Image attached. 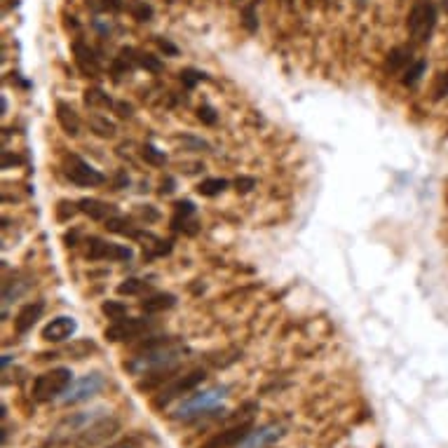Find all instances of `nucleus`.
Listing matches in <instances>:
<instances>
[{"instance_id": "nucleus-1", "label": "nucleus", "mask_w": 448, "mask_h": 448, "mask_svg": "<svg viewBox=\"0 0 448 448\" xmlns=\"http://www.w3.org/2000/svg\"><path fill=\"white\" fill-rule=\"evenodd\" d=\"M71 385H73V371L66 369V366H57V369L40 373V376L33 380L31 395H33L35 402L47 404V402H52V399H59L61 395H66V390H69Z\"/></svg>"}, {"instance_id": "nucleus-2", "label": "nucleus", "mask_w": 448, "mask_h": 448, "mask_svg": "<svg viewBox=\"0 0 448 448\" xmlns=\"http://www.w3.org/2000/svg\"><path fill=\"white\" fill-rule=\"evenodd\" d=\"M437 8H434V3H429V0H420V3H415L413 8H411L408 17H406V28H408V35L413 38V42H427L432 38L434 33V26H437Z\"/></svg>"}, {"instance_id": "nucleus-3", "label": "nucleus", "mask_w": 448, "mask_h": 448, "mask_svg": "<svg viewBox=\"0 0 448 448\" xmlns=\"http://www.w3.org/2000/svg\"><path fill=\"white\" fill-rule=\"evenodd\" d=\"M205 378H207V373L202 371V369H195V371L186 373V376L176 378L174 383L167 385V388H162V392H160V395H157L155 399H153V406H155V408L169 406V404L174 402V399L188 395V392H193L200 383H205Z\"/></svg>"}, {"instance_id": "nucleus-4", "label": "nucleus", "mask_w": 448, "mask_h": 448, "mask_svg": "<svg viewBox=\"0 0 448 448\" xmlns=\"http://www.w3.org/2000/svg\"><path fill=\"white\" fill-rule=\"evenodd\" d=\"M64 171H66V179H69L73 186H80V188H96V186H103V181H106V176H103L99 169H94L89 162H85V160L78 155L66 157Z\"/></svg>"}, {"instance_id": "nucleus-5", "label": "nucleus", "mask_w": 448, "mask_h": 448, "mask_svg": "<svg viewBox=\"0 0 448 448\" xmlns=\"http://www.w3.org/2000/svg\"><path fill=\"white\" fill-rule=\"evenodd\" d=\"M120 429V422L115 418H106L101 415L99 420H94L92 425H87L85 429H80L76 434V446L78 448H92V446H99L106 439L113 437L115 432Z\"/></svg>"}, {"instance_id": "nucleus-6", "label": "nucleus", "mask_w": 448, "mask_h": 448, "mask_svg": "<svg viewBox=\"0 0 448 448\" xmlns=\"http://www.w3.org/2000/svg\"><path fill=\"white\" fill-rule=\"evenodd\" d=\"M150 327H153V322L146 317H125V319H120V322L110 324L103 336H106L110 343H127V341L139 338V336L146 334Z\"/></svg>"}, {"instance_id": "nucleus-7", "label": "nucleus", "mask_w": 448, "mask_h": 448, "mask_svg": "<svg viewBox=\"0 0 448 448\" xmlns=\"http://www.w3.org/2000/svg\"><path fill=\"white\" fill-rule=\"evenodd\" d=\"M132 249L125 244H113L99 237H89L87 239V259L89 261H110V263H120V261H130L132 259Z\"/></svg>"}, {"instance_id": "nucleus-8", "label": "nucleus", "mask_w": 448, "mask_h": 448, "mask_svg": "<svg viewBox=\"0 0 448 448\" xmlns=\"http://www.w3.org/2000/svg\"><path fill=\"white\" fill-rule=\"evenodd\" d=\"M225 395V388H214L209 392H202V395L188 399V402L181 404V408L176 411V418H193V415H205L209 411L216 408V404L223 399Z\"/></svg>"}, {"instance_id": "nucleus-9", "label": "nucleus", "mask_w": 448, "mask_h": 448, "mask_svg": "<svg viewBox=\"0 0 448 448\" xmlns=\"http://www.w3.org/2000/svg\"><path fill=\"white\" fill-rule=\"evenodd\" d=\"M101 390H103V378L99 376V373H89V376L80 378L78 383H73L71 388L66 390V395L61 397V402L64 404H80V402H85V399L99 395Z\"/></svg>"}, {"instance_id": "nucleus-10", "label": "nucleus", "mask_w": 448, "mask_h": 448, "mask_svg": "<svg viewBox=\"0 0 448 448\" xmlns=\"http://www.w3.org/2000/svg\"><path fill=\"white\" fill-rule=\"evenodd\" d=\"M251 432H254V422L244 420L235 427H228V429H223V432L214 434L209 441L202 444V448H235V446L242 444Z\"/></svg>"}, {"instance_id": "nucleus-11", "label": "nucleus", "mask_w": 448, "mask_h": 448, "mask_svg": "<svg viewBox=\"0 0 448 448\" xmlns=\"http://www.w3.org/2000/svg\"><path fill=\"white\" fill-rule=\"evenodd\" d=\"M78 331V322L69 315H61V317H54L50 322L42 327V341L47 343H64L69 341L73 334Z\"/></svg>"}, {"instance_id": "nucleus-12", "label": "nucleus", "mask_w": 448, "mask_h": 448, "mask_svg": "<svg viewBox=\"0 0 448 448\" xmlns=\"http://www.w3.org/2000/svg\"><path fill=\"white\" fill-rule=\"evenodd\" d=\"M73 54H76V64L83 76L87 78H96L101 73L99 69V59L94 57V50L89 45H85L83 40H76L73 42Z\"/></svg>"}, {"instance_id": "nucleus-13", "label": "nucleus", "mask_w": 448, "mask_h": 448, "mask_svg": "<svg viewBox=\"0 0 448 448\" xmlns=\"http://www.w3.org/2000/svg\"><path fill=\"white\" fill-rule=\"evenodd\" d=\"M78 209H80V214H85L87 218L103 221V223H106L108 218L118 216V207L108 205V202H101L96 198H83L78 202Z\"/></svg>"}, {"instance_id": "nucleus-14", "label": "nucleus", "mask_w": 448, "mask_h": 448, "mask_svg": "<svg viewBox=\"0 0 448 448\" xmlns=\"http://www.w3.org/2000/svg\"><path fill=\"white\" fill-rule=\"evenodd\" d=\"M42 310H45V305H42L40 300H33V303L21 305V310L17 312V317H15L17 334H28V331L38 324V319L42 317Z\"/></svg>"}, {"instance_id": "nucleus-15", "label": "nucleus", "mask_w": 448, "mask_h": 448, "mask_svg": "<svg viewBox=\"0 0 448 448\" xmlns=\"http://www.w3.org/2000/svg\"><path fill=\"white\" fill-rule=\"evenodd\" d=\"M54 115H57V122H59L61 130L69 134V137H78L80 118H78L76 110H73V106H69L66 101H57V106H54Z\"/></svg>"}, {"instance_id": "nucleus-16", "label": "nucleus", "mask_w": 448, "mask_h": 448, "mask_svg": "<svg viewBox=\"0 0 448 448\" xmlns=\"http://www.w3.org/2000/svg\"><path fill=\"white\" fill-rule=\"evenodd\" d=\"M174 373H176V366L171 364V366H162V369H155L153 373H148L146 378H141L139 383H137V390L139 392H150V390H155L157 385H162L164 380H171L174 378Z\"/></svg>"}, {"instance_id": "nucleus-17", "label": "nucleus", "mask_w": 448, "mask_h": 448, "mask_svg": "<svg viewBox=\"0 0 448 448\" xmlns=\"http://www.w3.org/2000/svg\"><path fill=\"white\" fill-rule=\"evenodd\" d=\"M176 305V296L174 293H153L146 300H141V308H144L148 315H157V312L171 310Z\"/></svg>"}, {"instance_id": "nucleus-18", "label": "nucleus", "mask_w": 448, "mask_h": 448, "mask_svg": "<svg viewBox=\"0 0 448 448\" xmlns=\"http://www.w3.org/2000/svg\"><path fill=\"white\" fill-rule=\"evenodd\" d=\"M411 64H413V59H411L408 47H395V50H390L388 59H385V71L399 73V71H406Z\"/></svg>"}, {"instance_id": "nucleus-19", "label": "nucleus", "mask_w": 448, "mask_h": 448, "mask_svg": "<svg viewBox=\"0 0 448 448\" xmlns=\"http://www.w3.org/2000/svg\"><path fill=\"white\" fill-rule=\"evenodd\" d=\"M279 437V427H263V429H256V432H251L247 439L242 441V448H263L268 446L270 441H275Z\"/></svg>"}, {"instance_id": "nucleus-20", "label": "nucleus", "mask_w": 448, "mask_h": 448, "mask_svg": "<svg viewBox=\"0 0 448 448\" xmlns=\"http://www.w3.org/2000/svg\"><path fill=\"white\" fill-rule=\"evenodd\" d=\"M106 228L110 232H115V235H120V237H130V239H141L144 237V232L137 230L134 225L130 223L127 218H120V216H113V218H108L106 221Z\"/></svg>"}, {"instance_id": "nucleus-21", "label": "nucleus", "mask_w": 448, "mask_h": 448, "mask_svg": "<svg viewBox=\"0 0 448 448\" xmlns=\"http://www.w3.org/2000/svg\"><path fill=\"white\" fill-rule=\"evenodd\" d=\"M89 130L101 139H110V137H115V132H118L115 130V122H110L106 115H99V113L89 115Z\"/></svg>"}, {"instance_id": "nucleus-22", "label": "nucleus", "mask_w": 448, "mask_h": 448, "mask_svg": "<svg viewBox=\"0 0 448 448\" xmlns=\"http://www.w3.org/2000/svg\"><path fill=\"white\" fill-rule=\"evenodd\" d=\"M83 99H85V106L87 108H113L115 106V101L99 87H89L87 92H85Z\"/></svg>"}, {"instance_id": "nucleus-23", "label": "nucleus", "mask_w": 448, "mask_h": 448, "mask_svg": "<svg viewBox=\"0 0 448 448\" xmlns=\"http://www.w3.org/2000/svg\"><path fill=\"white\" fill-rule=\"evenodd\" d=\"M427 69V61H413V64L408 66L406 71H404V76H402V85L404 87H413V85H418L420 83V78H422V73H425Z\"/></svg>"}, {"instance_id": "nucleus-24", "label": "nucleus", "mask_w": 448, "mask_h": 448, "mask_svg": "<svg viewBox=\"0 0 448 448\" xmlns=\"http://www.w3.org/2000/svg\"><path fill=\"white\" fill-rule=\"evenodd\" d=\"M228 186H230V183L225 179H205L198 186V193L202 195V198H216V195L223 193Z\"/></svg>"}, {"instance_id": "nucleus-25", "label": "nucleus", "mask_w": 448, "mask_h": 448, "mask_svg": "<svg viewBox=\"0 0 448 448\" xmlns=\"http://www.w3.org/2000/svg\"><path fill=\"white\" fill-rule=\"evenodd\" d=\"M101 312H103V317L110 319V322H120V319L127 317V305L120 303V300H103Z\"/></svg>"}, {"instance_id": "nucleus-26", "label": "nucleus", "mask_w": 448, "mask_h": 448, "mask_svg": "<svg viewBox=\"0 0 448 448\" xmlns=\"http://www.w3.org/2000/svg\"><path fill=\"white\" fill-rule=\"evenodd\" d=\"M144 289H146L144 279L130 277V279H125V282H120V284H118V296H139Z\"/></svg>"}, {"instance_id": "nucleus-27", "label": "nucleus", "mask_w": 448, "mask_h": 448, "mask_svg": "<svg viewBox=\"0 0 448 448\" xmlns=\"http://www.w3.org/2000/svg\"><path fill=\"white\" fill-rule=\"evenodd\" d=\"M76 214H80L78 209V202H71V200H59L57 205V218L64 223V221H71Z\"/></svg>"}, {"instance_id": "nucleus-28", "label": "nucleus", "mask_w": 448, "mask_h": 448, "mask_svg": "<svg viewBox=\"0 0 448 448\" xmlns=\"http://www.w3.org/2000/svg\"><path fill=\"white\" fill-rule=\"evenodd\" d=\"M141 155H144V160L148 164H153V167H162L164 162H167V157H164V153H160L155 146H144V150H141Z\"/></svg>"}, {"instance_id": "nucleus-29", "label": "nucleus", "mask_w": 448, "mask_h": 448, "mask_svg": "<svg viewBox=\"0 0 448 448\" xmlns=\"http://www.w3.org/2000/svg\"><path fill=\"white\" fill-rule=\"evenodd\" d=\"M139 66L150 73H160L162 71V61L157 57H153V54H139Z\"/></svg>"}, {"instance_id": "nucleus-30", "label": "nucleus", "mask_w": 448, "mask_h": 448, "mask_svg": "<svg viewBox=\"0 0 448 448\" xmlns=\"http://www.w3.org/2000/svg\"><path fill=\"white\" fill-rule=\"evenodd\" d=\"M446 96H448V71L441 73L437 87H434V101H441V99H446Z\"/></svg>"}, {"instance_id": "nucleus-31", "label": "nucleus", "mask_w": 448, "mask_h": 448, "mask_svg": "<svg viewBox=\"0 0 448 448\" xmlns=\"http://www.w3.org/2000/svg\"><path fill=\"white\" fill-rule=\"evenodd\" d=\"M202 78H205V76H202V73H198V71H193V69H186V71L181 73V80H183V85H186L188 89H193Z\"/></svg>"}, {"instance_id": "nucleus-32", "label": "nucleus", "mask_w": 448, "mask_h": 448, "mask_svg": "<svg viewBox=\"0 0 448 448\" xmlns=\"http://www.w3.org/2000/svg\"><path fill=\"white\" fill-rule=\"evenodd\" d=\"M83 350H96V347H94V343H89V341H80L76 347H69V354H76V359H85L87 352H83Z\"/></svg>"}, {"instance_id": "nucleus-33", "label": "nucleus", "mask_w": 448, "mask_h": 448, "mask_svg": "<svg viewBox=\"0 0 448 448\" xmlns=\"http://www.w3.org/2000/svg\"><path fill=\"white\" fill-rule=\"evenodd\" d=\"M198 118L205 122V125H214V122H216V113H214L212 106H200Z\"/></svg>"}, {"instance_id": "nucleus-34", "label": "nucleus", "mask_w": 448, "mask_h": 448, "mask_svg": "<svg viewBox=\"0 0 448 448\" xmlns=\"http://www.w3.org/2000/svg\"><path fill=\"white\" fill-rule=\"evenodd\" d=\"M254 186H256V179H251V176H239V179H235L237 193H249Z\"/></svg>"}, {"instance_id": "nucleus-35", "label": "nucleus", "mask_w": 448, "mask_h": 448, "mask_svg": "<svg viewBox=\"0 0 448 448\" xmlns=\"http://www.w3.org/2000/svg\"><path fill=\"white\" fill-rule=\"evenodd\" d=\"M113 110L118 113V118H132V113H134V108L127 101H115Z\"/></svg>"}, {"instance_id": "nucleus-36", "label": "nucleus", "mask_w": 448, "mask_h": 448, "mask_svg": "<svg viewBox=\"0 0 448 448\" xmlns=\"http://www.w3.org/2000/svg\"><path fill=\"white\" fill-rule=\"evenodd\" d=\"M134 17H137L139 21H148L150 19V8L148 5H134Z\"/></svg>"}, {"instance_id": "nucleus-37", "label": "nucleus", "mask_w": 448, "mask_h": 448, "mask_svg": "<svg viewBox=\"0 0 448 448\" xmlns=\"http://www.w3.org/2000/svg\"><path fill=\"white\" fill-rule=\"evenodd\" d=\"M12 164H21L19 155H12L10 150H3V169H10Z\"/></svg>"}, {"instance_id": "nucleus-38", "label": "nucleus", "mask_w": 448, "mask_h": 448, "mask_svg": "<svg viewBox=\"0 0 448 448\" xmlns=\"http://www.w3.org/2000/svg\"><path fill=\"white\" fill-rule=\"evenodd\" d=\"M137 216H141L144 221H157L160 214H157L155 209H150V207H146V209H144V207H139V209H137Z\"/></svg>"}, {"instance_id": "nucleus-39", "label": "nucleus", "mask_w": 448, "mask_h": 448, "mask_svg": "<svg viewBox=\"0 0 448 448\" xmlns=\"http://www.w3.org/2000/svg\"><path fill=\"white\" fill-rule=\"evenodd\" d=\"M244 17H247V19H244V24H247V28H249V31H256V19H254V5H249V8H247V15H244Z\"/></svg>"}, {"instance_id": "nucleus-40", "label": "nucleus", "mask_w": 448, "mask_h": 448, "mask_svg": "<svg viewBox=\"0 0 448 448\" xmlns=\"http://www.w3.org/2000/svg\"><path fill=\"white\" fill-rule=\"evenodd\" d=\"M171 190H174V181L167 179V183H162V190H160V193H162V195H169Z\"/></svg>"}, {"instance_id": "nucleus-41", "label": "nucleus", "mask_w": 448, "mask_h": 448, "mask_svg": "<svg viewBox=\"0 0 448 448\" xmlns=\"http://www.w3.org/2000/svg\"><path fill=\"white\" fill-rule=\"evenodd\" d=\"M160 47H162V50H167L169 54H176V47L171 45V42H167V40H160Z\"/></svg>"}, {"instance_id": "nucleus-42", "label": "nucleus", "mask_w": 448, "mask_h": 448, "mask_svg": "<svg viewBox=\"0 0 448 448\" xmlns=\"http://www.w3.org/2000/svg\"><path fill=\"white\" fill-rule=\"evenodd\" d=\"M110 448H130V446H110Z\"/></svg>"}]
</instances>
